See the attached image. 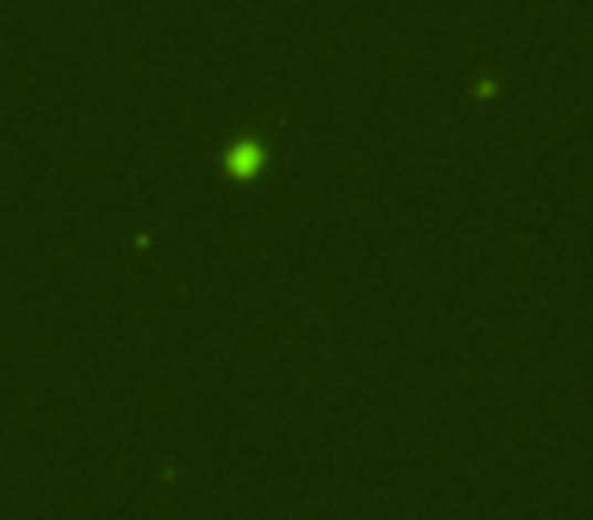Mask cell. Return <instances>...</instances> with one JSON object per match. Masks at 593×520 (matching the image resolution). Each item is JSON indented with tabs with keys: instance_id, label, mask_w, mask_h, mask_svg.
Segmentation results:
<instances>
[{
	"instance_id": "obj_1",
	"label": "cell",
	"mask_w": 593,
	"mask_h": 520,
	"mask_svg": "<svg viewBox=\"0 0 593 520\" xmlns=\"http://www.w3.org/2000/svg\"><path fill=\"white\" fill-rule=\"evenodd\" d=\"M224 163L232 176H256L261 171V163H265V142L261 139H248V135H241V139H232V147L224 151Z\"/></svg>"
}]
</instances>
